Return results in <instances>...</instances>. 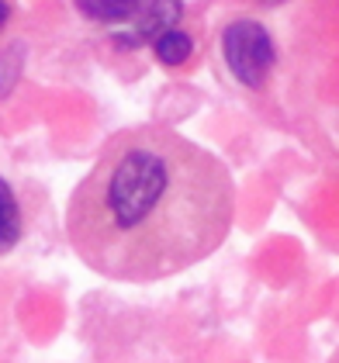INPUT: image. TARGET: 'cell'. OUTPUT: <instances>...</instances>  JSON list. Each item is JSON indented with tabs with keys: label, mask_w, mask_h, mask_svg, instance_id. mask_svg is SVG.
<instances>
[{
	"label": "cell",
	"mask_w": 339,
	"mask_h": 363,
	"mask_svg": "<svg viewBox=\"0 0 339 363\" xmlns=\"http://www.w3.org/2000/svg\"><path fill=\"white\" fill-rule=\"evenodd\" d=\"M21 66H25V45H11L0 52V97L11 94V86L18 84Z\"/></svg>",
	"instance_id": "6"
},
{
	"label": "cell",
	"mask_w": 339,
	"mask_h": 363,
	"mask_svg": "<svg viewBox=\"0 0 339 363\" xmlns=\"http://www.w3.org/2000/svg\"><path fill=\"white\" fill-rule=\"evenodd\" d=\"M256 4H263V7H277V4H284V0H256Z\"/></svg>",
	"instance_id": "8"
},
{
	"label": "cell",
	"mask_w": 339,
	"mask_h": 363,
	"mask_svg": "<svg viewBox=\"0 0 339 363\" xmlns=\"http://www.w3.org/2000/svg\"><path fill=\"white\" fill-rule=\"evenodd\" d=\"M329 363H339V350H336V353H333V357H329Z\"/></svg>",
	"instance_id": "9"
},
{
	"label": "cell",
	"mask_w": 339,
	"mask_h": 363,
	"mask_svg": "<svg viewBox=\"0 0 339 363\" xmlns=\"http://www.w3.org/2000/svg\"><path fill=\"white\" fill-rule=\"evenodd\" d=\"M73 4L87 21L108 31L111 42L125 52L145 42L152 45L156 35L173 28L184 14L180 0H73Z\"/></svg>",
	"instance_id": "2"
},
{
	"label": "cell",
	"mask_w": 339,
	"mask_h": 363,
	"mask_svg": "<svg viewBox=\"0 0 339 363\" xmlns=\"http://www.w3.org/2000/svg\"><path fill=\"white\" fill-rule=\"evenodd\" d=\"M21 239H25V211H21V201L14 194V187L0 177V256H7Z\"/></svg>",
	"instance_id": "4"
},
{
	"label": "cell",
	"mask_w": 339,
	"mask_h": 363,
	"mask_svg": "<svg viewBox=\"0 0 339 363\" xmlns=\"http://www.w3.org/2000/svg\"><path fill=\"white\" fill-rule=\"evenodd\" d=\"M222 59L239 86L263 90L277 66V42L253 18H232L222 28Z\"/></svg>",
	"instance_id": "3"
},
{
	"label": "cell",
	"mask_w": 339,
	"mask_h": 363,
	"mask_svg": "<svg viewBox=\"0 0 339 363\" xmlns=\"http://www.w3.org/2000/svg\"><path fill=\"white\" fill-rule=\"evenodd\" d=\"M232 222L228 167L167 125L114 132L66 204L73 252L125 284L191 270L226 242Z\"/></svg>",
	"instance_id": "1"
},
{
	"label": "cell",
	"mask_w": 339,
	"mask_h": 363,
	"mask_svg": "<svg viewBox=\"0 0 339 363\" xmlns=\"http://www.w3.org/2000/svg\"><path fill=\"white\" fill-rule=\"evenodd\" d=\"M152 56H156L160 66H167V69H184V66L194 59V38L180 28V25H173V28H167L163 35H156Z\"/></svg>",
	"instance_id": "5"
},
{
	"label": "cell",
	"mask_w": 339,
	"mask_h": 363,
	"mask_svg": "<svg viewBox=\"0 0 339 363\" xmlns=\"http://www.w3.org/2000/svg\"><path fill=\"white\" fill-rule=\"evenodd\" d=\"M7 18H11V7H7V0H0V31L7 28Z\"/></svg>",
	"instance_id": "7"
}]
</instances>
